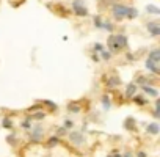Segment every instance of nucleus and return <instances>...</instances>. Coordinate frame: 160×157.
Listing matches in <instances>:
<instances>
[{
  "instance_id": "nucleus-13",
  "label": "nucleus",
  "mask_w": 160,
  "mask_h": 157,
  "mask_svg": "<svg viewBox=\"0 0 160 157\" xmlns=\"http://www.w3.org/2000/svg\"><path fill=\"white\" fill-rule=\"evenodd\" d=\"M107 43H108V47H110L111 50H119V49H118V46H116V41H115V36H113V35L108 38Z\"/></svg>"
},
{
  "instance_id": "nucleus-11",
  "label": "nucleus",
  "mask_w": 160,
  "mask_h": 157,
  "mask_svg": "<svg viewBox=\"0 0 160 157\" xmlns=\"http://www.w3.org/2000/svg\"><path fill=\"white\" fill-rule=\"evenodd\" d=\"M143 91H145L146 94H149V96H154V97H157V96H158V91H157L155 88H152V87L143 85Z\"/></svg>"
},
{
  "instance_id": "nucleus-18",
  "label": "nucleus",
  "mask_w": 160,
  "mask_h": 157,
  "mask_svg": "<svg viewBox=\"0 0 160 157\" xmlns=\"http://www.w3.org/2000/svg\"><path fill=\"white\" fill-rule=\"evenodd\" d=\"M102 104H104V108H105V110H108L110 108V99H108V96H104L102 97Z\"/></svg>"
},
{
  "instance_id": "nucleus-31",
  "label": "nucleus",
  "mask_w": 160,
  "mask_h": 157,
  "mask_svg": "<svg viewBox=\"0 0 160 157\" xmlns=\"http://www.w3.org/2000/svg\"><path fill=\"white\" fill-rule=\"evenodd\" d=\"M137 155H138V157H146V154H145V152H138Z\"/></svg>"
},
{
  "instance_id": "nucleus-12",
  "label": "nucleus",
  "mask_w": 160,
  "mask_h": 157,
  "mask_svg": "<svg viewBox=\"0 0 160 157\" xmlns=\"http://www.w3.org/2000/svg\"><path fill=\"white\" fill-rule=\"evenodd\" d=\"M124 127L127 129V131H134L135 129V119L134 118H127L126 123H124Z\"/></svg>"
},
{
  "instance_id": "nucleus-32",
  "label": "nucleus",
  "mask_w": 160,
  "mask_h": 157,
  "mask_svg": "<svg viewBox=\"0 0 160 157\" xmlns=\"http://www.w3.org/2000/svg\"><path fill=\"white\" fill-rule=\"evenodd\" d=\"M122 157H134V155H132L130 152H126V154H124V155H122Z\"/></svg>"
},
{
  "instance_id": "nucleus-6",
  "label": "nucleus",
  "mask_w": 160,
  "mask_h": 157,
  "mask_svg": "<svg viewBox=\"0 0 160 157\" xmlns=\"http://www.w3.org/2000/svg\"><path fill=\"white\" fill-rule=\"evenodd\" d=\"M158 131H160V127H158V124H157V123H151V124H148V126H146V132H148V134L157 135V134H158Z\"/></svg>"
},
{
  "instance_id": "nucleus-9",
  "label": "nucleus",
  "mask_w": 160,
  "mask_h": 157,
  "mask_svg": "<svg viewBox=\"0 0 160 157\" xmlns=\"http://www.w3.org/2000/svg\"><path fill=\"white\" fill-rule=\"evenodd\" d=\"M135 93H137V85L135 84H129L127 88H126V96L127 97H134Z\"/></svg>"
},
{
  "instance_id": "nucleus-16",
  "label": "nucleus",
  "mask_w": 160,
  "mask_h": 157,
  "mask_svg": "<svg viewBox=\"0 0 160 157\" xmlns=\"http://www.w3.org/2000/svg\"><path fill=\"white\" fill-rule=\"evenodd\" d=\"M146 11L148 13H152V14H158L160 13V10L157 6H154V5H146Z\"/></svg>"
},
{
  "instance_id": "nucleus-20",
  "label": "nucleus",
  "mask_w": 160,
  "mask_h": 157,
  "mask_svg": "<svg viewBox=\"0 0 160 157\" xmlns=\"http://www.w3.org/2000/svg\"><path fill=\"white\" fill-rule=\"evenodd\" d=\"M2 124H3V127H6V129H11V127H13V123L9 121L8 118H5V119H3V123H2Z\"/></svg>"
},
{
  "instance_id": "nucleus-34",
  "label": "nucleus",
  "mask_w": 160,
  "mask_h": 157,
  "mask_svg": "<svg viewBox=\"0 0 160 157\" xmlns=\"http://www.w3.org/2000/svg\"><path fill=\"white\" fill-rule=\"evenodd\" d=\"M108 157H111V155H108Z\"/></svg>"
},
{
  "instance_id": "nucleus-2",
  "label": "nucleus",
  "mask_w": 160,
  "mask_h": 157,
  "mask_svg": "<svg viewBox=\"0 0 160 157\" xmlns=\"http://www.w3.org/2000/svg\"><path fill=\"white\" fill-rule=\"evenodd\" d=\"M72 11L80 16V17H85V16H88V10L85 8L83 2L82 0H75V2H72Z\"/></svg>"
},
{
  "instance_id": "nucleus-5",
  "label": "nucleus",
  "mask_w": 160,
  "mask_h": 157,
  "mask_svg": "<svg viewBox=\"0 0 160 157\" xmlns=\"http://www.w3.org/2000/svg\"><path fill=\"white\" fill-rule=\"evenodd\" d=\"M115 41H116V46H118L119 50L127 46V38H126V36H122V35H116L115 36Z\"/></svg>"
},
{
  "instance_id": "nucleus-19",
  "label": "nucleus",
  "mask_w": 160,
  "mask_h": 157,
  "mask_svg": "<svg viewBox=\"0 0 160 157\" xmlns=\"http://www.w3.org/2000/svg\"><path fill=\"white\" fill-rule=\"evenodd\" d=\"M58 142H60V138H58V137H52V138H49V142H47V145H49V146L52 148V146H55Z\"/></svg>"
},
{
  "instance_id": "nucleus-21",
  "label": "nucleus",
  "mask_w": 160,
  "mask_h": 157,
  "mask_svg": "<svg viewBox=\"0 0 160 157\" xmlns=\"http://www.w3.org/2000/svg\"><path fill=\"white\" fill-rule=\"evenodd\" d=\"M68 110H69V112H75V113H77L80 108H79V105H75V104H71V105L68 107Z\"/></svg>"
},
{
  "instance_id": "nucleus-3",
  "label": "nucleus",
  "mask_w": 160,
  "mask_h": 157,
  "mask_svg": "<svg viewBox=\"0 0 160 157\" xmlns=\"http://www.w3.org/2000/svg\"><path fill=\"white\" fill-rule=\"evenodd\" d=\"M69 140H71L74 145L80 146V145H83L85 138H83V134H80V132H71V134H69Z\"/></svg>"
},
{
  "instance_id": "nucleus-24",
  "label": "nucleus",
  "mask_w": 160,
  "mask_h": 157,
  "mask_svg": "<svg viewBox=\"0 0 160 157\" xmlns=\"http://www.w3.org/2000/svg\"><path fill=\"white\" fill-rule=\"evenodd\" d=\"M72 126H74V123H72V121H69V119H66V121H64V126H63V127H64V129H71Z\"/></svg>"
},
{
  "instance_id": "nucleus-14",
  "label": "nucleus",
  "mask_w": 160,
  "mask_h": 157,
  "mask_svg": "<svg viewBox=\"0 0 160 157\" xmlns=\"http://www.w3.org/2000/svg\"><path fill=\"white\" fill-rule=\"evenodd\" d=\"M137 16H138V11L135 10V8H127V16L126 17H129V19H135Z\"/></svg>"
},
{
  "instance_id": "nucleus-7",
  "label": "nucleus",
  "mask_w": 160,
  "mask_h": 157,
  "mask_svg": "<svg viewBox=\"0 0 160 157\" xmlns=\"http://www.w3.org/2000/svg\"><path fill=\"white\" fill-rule=\"evenodd\" d=\"M41 137H43V129L38 126V127H35L33 129V134H32V140L33 142H39L41 140Z\"/></svg>"
},
{
  "instance_id": "nucleus-17",
  "label": "nucleus",
  "mask_w": 160,
  "mask_h": 157,
  "mask_svg": "<svg viewBox=\"0 0 160 157\" xmlns=\"http://www.w3.org/2000/svg\"><path fill=\"white\" fill-rule=\"evenodd\" d=\"M93 21H94V25H96L97 29H102V24H104V22H102V17H100V16H94Z\"/></svg>"
},
{
  "instance_id": "nucleus-29",
  "label": "nucleus",
  "mask_w": 160,
  "mask_h": 157,
  "mask_svg": "<svg viewBox=\"0 0 160 157\" xmlns=\"http://www.w3.org/2000/svg\"><path fill=\"white\" fill-rule=\"evenodd\" d=\"M43 118H44V113H43V112H39V113L35 115V119H43Z\"/></svg>"
},
{
  "instance_id": "nucleus-26",
  "label": "nucleus",
  "mask_w": 160,
  "mask_h": 157,
  "mask_svg": "<svg viewBox=\"0 0 160 157\" xmlns=\"http://www.w3.org/2000/svg\"><path fill=\"white\" fill-rule=\"evenodd\" d=\"M94 50H96V52H102L104 50V47H102V44H94Z\"/></svg>"
},
{
  "instance_id": "nucleus-10",
  "label": "nucleus",
  "mask_w": 160,
  "mask_h": 157,
  "mask_svg": "<svg viewBox=\"0 0 160 157\" xmlns=\"http://www.w3.org/2000/svg\"><path fill=\"white\" fill-rule=\"evenodd\" d=\"M148 60H151V61H154V63H158L160 61V50L158 49H154L152 52L149 53V57H148Z\"/></svg>"
},
{
  "instance_id": "nucleus-28",
  "label": "nucleus",
  "mask_w": 160,
  "mask_h": 157,
  "mask_svg": "<svg viewBox=\"0 0 160 157\" xmlns=\"http://www.w3.org/2000/svg\"><path fill=\"white\" fill-rule=\"evenodd\" d=\"M46 105H49L52 110H55V108H56V105H55L53 102H50V101H46Z\"/></svg>"
},
{
  "instance_id": "nucleus-4",
  "label": "nucleus",
  "mask_w": 160,
  "mask_h": 157,
  "mask_svg": "<svg viewBox=\"0 0 160 157\" xmlns=\"http://www.w3.org/2000/svg\"><path fill=\"white\" fill-rule=\"evenodd\" d=\"M146 29L152 36H158L160 35V24L158 22H148Z\"/></svg>"
},
{
  "instance_id": "nucleus-25",
  "label": "nucleus",
  "mask_w": 160,
  "mask_h": 157,
  "mask_svg": "<svg viewBox=\"0 0 160 157\" xmlns=\"http://www.w3.org/2000/svg\"><path fill=\"white\" fill-rule=\"evenodd\" d=\"M111 57V52H105V50H102V58L104 60H108Z\"/></svg>"
},
{
  "instance_id": "nucleus-30",
  "label": "nucleus",
  "mask_w": 160,
  "mask_h": 157,
  "mask_svg": "<svg viewBox=\"0 0 160 157\" xmlns=\"http://www.w3.org/2000/svg\"><path fill=\"white\" fill-rule=\"evenodd\" d=\"M64 134H66V129H64V127H60V129H58V135L61 137V135H64Z\"/></svg>"
},
{
  "instance_id": "nucleus-22",
  "label": "nucleus",
  "mask_w": 160,
  "mask_h": 157,
  "mask_svg": "<svg viewBox=\"0 0 160 157\" xmlns=\"http://www.w3.org/2000/svg\"><path fill=\"white\" fill-rule=\"evenodd\" d=\"M102 29H105L107 32H111V30H113V25L108 24V22H105V24H102Z\"/></svg>"
},
{
  "instance_id": "nucleus-33",
  "label": "nucleus",
  "mask_w": 160,
  "mask_h": 157,
  "mask_svg": "<svg viewBox=\"0 0 160 157\" xmlns=\"http://www.w3.org/2000/svg\"><path fill=\"white\" fill-rule=\"evenodd\" d=\"M111 157H122L121 154H115V155H111Z\"/></svg>"
},
{
  "instance_id": "nucleus-15",
  "label": "nucleus",
  "mask_w": 160,
  "mask_h": 157,
  "mask_svg": "<svg viewBox=\"0 0 160 157\" xmlns=\"http://www.w3.org/2000/svg\"><path fill=\"white\" fill-rule=\"evenodd\" d=\"M119 84H121V80H119L118 77H110L108 82H107V85H108V87H118Z\"/></svg>"
},
{
  "instance_id": "nucleus-27",
  "label": "nucleus",
  "mask_w": 160,
  "mask_h": 157,
  "mask_svg": "<svg viewBox=\"0 0 160 157\" xmlns=\"http://www.w3.org/2000/svg\"><path fill=\"white\" fill-rule=\"evenodd\" d=\"M22 127H25V129H28V127H30V118H28V119H25V121L22 123Z\"/></svg>"
},
{
  "instance_id": "nucleus-1",
  "label": "nucleus",
  "mask_w": 160,
  "mask_h": 157,
  "mask_svg": "<svg viewBox=\"0 0 160 157\" xmlns=\"http://www.w3.org/2000/svg\"><path fill=\"white\" fill-rule=\"evenodd\" d=\"M127 8L126 5H122V3H115L113 5V16H115V19L121 21V19H124V17L127 16Z\"/></svg>"
},
{
  "instance_id": "nucleus-23",
  "label": "nucleus",
  "mask_w": 160,
  "mask_h": 157,
  "mask_svg": "<svg viewBox=\"0 0 160 157\" xmlns=\"http://www.w3.org/2000/svg\"><path fill=\"white\" fill-rule=\"evenodd\" d=\"M134 101H135V102H138L140 105H143V104H145V99H143V97H140V96H134Z\"/></svg>"
},
{
  "instance_id": "nucleus-8",
  "label": "nucleus",
  "mask_w": 160,
  "mask_h": 157,
  "mask_svg": "<svg viewBox=\"0 0 160 157\" xmlns=\"http://www.w3.org/2000/svg\"><path fill=\"white\" fill-rule=\"evenodd\" d=\"M146 68L149 71H152L154 74H158L160 69H158V63H154V61H151V60H146Z\"/></svg>"
}]
</instances>
